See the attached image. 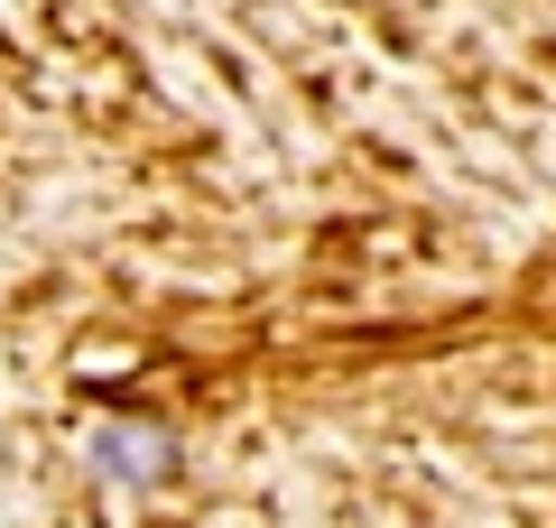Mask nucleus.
Listing matches in <instances>:
<instances>
[{
    "instance_id": "f257e3e1",
    "label": "nucleus",
    "mask_w": 556,
    "mask_h": 528,
    "mask_svg": "<svg viewBox=\"0 0 556 528\" xmlns=\"http://www.w3.org/2000/svg\"><path fill=\"white\" fill-rule=\"evenodd\" d=\"M102 473H121V482H149V473H159L167 464V445H159V436H121V427H102Z\"/></svg>"
}]
</instances>
